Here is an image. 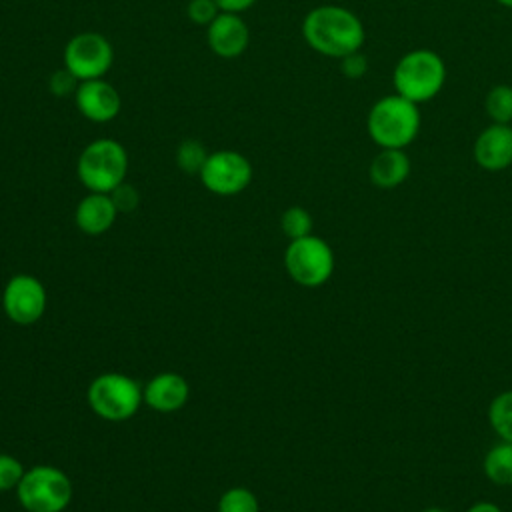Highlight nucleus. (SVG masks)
<instances>
[{
	"label": "nucleus",
	"instance_id": "f3484780",
	"mask_svg": "<svg viewBox=\"0 0 512 512\" xmlns=\"http://www.w3.org/2000/svg\"><path fill=\"white\" fill-rule=\"evenodd\" d=\"M482 470L492 484L512 486V442L494 444L482 460Z\"/></svg>",
	"mask_w": 512,
	"mask_h": 512
},
{
	"label": "nucleus",
	"instance_id": "7c9ffc66",
	"mask_svg": "<svg viewBox=\"0 0 512 512\" xmlns=\"http://www.w3.org/2000/svg\"><path fill=\"white\" fill-rule=\"evenodd\" d=\"M422 512H446V510H442V508H436V506H432V508H424Z\"/></svg>",
	"mask_w": 512,
	"mask_h": 512
},
{
	"label": "nucleus",
	"instance_id": "412c9836",
	"mask_svg": "<svg viewBox=\"0 0 512 512\" xmlns=\"http://www.w3.org/2000/svg\"><path fill=\"white\" fill-rule=\"evenodd\" d=\"M280 226H282V232L290 240L304 238V236L312 234V216L302 206H290L288 210H284V214L280 218Z\"/></svg>",
	"mask_w": 512,
	"mask_h": 512
},
{
	"label": "nucleus",
	"instance_id": "f8f14e48",
	"mask_svg": "<svg viewBox=\"0 0 512 512\" xmlns=\"http://www.w3.org/2000/svg\"><path fill=\"white\" fill-rule=\"evenodd\" d=\"M474 160L488 172H500L512 164V126L490 124L486 126L472 148Z\"/></svg>",
	"mask_w": 512,
	"mask_h": 512
},
{
	"label": "nucleus",
	"instance_id": "39448f33",
	"mask_svg": "<svg viewBox=\"0 0 512 512\" xmlns=\"http://www.w3.org/2000/svg\"><path fill=\"white\" fill-rule=\"evenodd\" d=\"M16 496L28 512H62L72 500V482L60 468L42 464L24 472Z\"/></svg>",
	"mask_w": 512,
	"mask_h": 512
},
{
	"label": "nucleus",
	"instance_id": "6ab92c4d",
	"mask_svg": "<svg viewBox=\"0 0 512 512\" xmlns=\"http://www.w3.org/2000/svg\"><path fill=\"white\" fill-rule=\"evenodd\" d=\"M484 108L488 118L494 124H510L512 122V86L508 84L492 86L484 98Z\"/></svg>",
	"mask_w": 512,
	"mask_h": 512
},
{
	"label": "nucleus",
	"instance_id": "a211bd4d",
	"mask_svg": "<svg viewBox=\"0 0 512 512\" xmlns=\"http://www.w3.org/2000/svg\"><path fill=\"white\" fill-rule=\"evenodd\" d=\"M488 424L504 442H512V390L496 394L488 406Z\"/></svg>",
	"mask_w": 512,
	"mask_h": 512
},
{
	"label": "nucleus",
	"instance_id": "423d86ee",
	"mask_svg": "<svg viewBox=\"0 0 512 512\" xmlns=\"http://www.w3.org/2000/svg\"><path fill=\"white\" fill-rule=\"evenodd\" d=\"M144 402L136 380L120 372H104L88 386V404L104 420L122 422L132 418Z\"/></svg>",
	"mask_w": 512,
	"mask_h": 512
},
{
	"label": "nucleus",
	"instance_id": "4468645a",
	"mask_svg": "<svg viewBox=\"0 0 512 512\" xmlns=\"http://www.w3.org/2000/svg\"><path fill=\"white\" fill-rule=\"evenodd\" d=\"M190 388L184 376L176 372H160L156 374L142 390L144 402L156 412H176L188 400Z\"/></svg>",
	"mask_w": 512,
	"mask_h": 512
},
{
	"label": "nucleus",
	"instance_id": "4be33fe9",
	"mask_svg": "<svg viewBox=\"0 0 512 512\" xmlns=\"http://www.w3.org/2000/svg\"><path fill=\"white\" fill-rule=\"evenodd\" d=\"M206 158L208 152L198 140H184L176 150V164L188 174H200Z\"/></svg>",
	"mask_w": 512,
	"mask_h": 512
},
{
	"label": "nucleus",
	"instance_id": "c85d7f7f",
	"mask_svg": "<svg viewBox=\"0 0 512 512\" xmlns=\"http://www.w3.org/2000/svg\"><path fill=\"white\" fill-rule=\"evenodd\" d=\"M466 512H502V510H500V506H496V504L490 502V500H480V502L470 504Z\"/></svg>",
	"mask_w": 512,
	"mask_h": 512
},
{
	"label": "nucleus",
	"instance_id": "dca6fc26",
	"mask_svg": "<svg viewBox=\"0 0 512 512\" xmlns=\"http://www.w3.org/2000/svg\"><path fill=\"white\" fill-rule=\"evenodd\" d=\"M410 168V158L402 148H380L368 166V176L376 188L392 190L406 182Z\"/></svg>",
	"mask_w": 512,
	"mask_h": 512
},
{
	"label": "nucleus",
	"instance_id": "bb28decb",
	"mask_svg": "<svg viewBox=\"0 0 512 512\" xmlns=\"http://www.w3.org/2000/svg\"><path fill=\"white\" fill-rule=\"evenodd\" d=\"M110 198H112L118 212H132L138 206V192H136L134 186H130L126 182L116 186L110 192Z\"/></svg>",
	"mask_w": 512,
	"mask_h": 512
},
{
	"label": "nucleus",
	"instance_id": "c756f323",
	"mask_svg": "<svg viewBox=\"0 0 512 512\" xmlns=\"http://www.w3.org/2000/svg\"><path fill=\"white\" fill-rule=\"evenodd\" d=\"M500 6H506V8H512V0H496Z\"/></svg>",
	"mask_w": 512,
	"mask_h": 512
},
{
	"label": "nucleus",
	"instance_id": "f257e3e1",
	"mask_svg": "<svg viewBox=\"0 0 512 512\" xmlns=\"http://www.w3.org/2000/svg\"><path fill=\"white\" fill-rule=\"evenodd\" d=\"M302 36L318 54L340 60L362 48L366 32L354 12L342 6L324 4L304 16Z\"/></svg>",
	"mask_w": 512,
	"mask_h": 512
},
{
	"label": "nucleus",
	"instance_id": "ddd939ff",
	"mask_svg": "<svg viewBox=\"0 0 512 512\" xmlns=\"http://www.w3.org/2000/svg\"><path fill=\"white\" fill-rule=\"evenodd\" d=\"M250 32L246 22L234 12H220L208 24V46L222 58H236L248 48Z\"/></svg>",
	"mask_w": 512,
	"mask_h": 512
},
{
	"label": "nucleus",
	"instance_id": "6e6552de",
	"mask_svg": "<svg viewBox=\"0 0 512 512\" xmlns=\"http://www.w3.org/2000/svg\"><path fill=\"white\" fill-rule=\"evenodd\" d=\"M114 60L110 42L98 32H80L64 48V68L80 82L102 78Z\"/></svg>",
	"mask_w": 512,
	"mask_h": 512
},
{
	"label": "nucleus",
	"instance_id": "7ed1b4c3",
	"mask_svg": "<svg viewBox=\"0 0 512 512\" xmlns=\"http://www.w3.org/2000/svg\"><path fill=\"white\" fill-rule=\"evenodd\" d=\"M446 82V64L444 60L428 50L416 48L406 52L394 66L392 84L396 94L404 96L414 104L432 100Z\"/></svg>",
	"mask_w": 512,
	"mask_h": 512
},
{
	"label": "nucleus",
	"instance_id": "1a4fd4ad",
	"mask_svg": "<svg viewBox=\"0 0 512 512\" xmlns=\"http://www.w3.org/2000/svg\"><path fill=\"white\" fill-rule=\"evenodd\" d=\"M202 184L218 196H234L252 180V166L246 156L234 150H218L208 154L202 170Z\"/></svg>",
	"mask_w": 512,
	"mask_h": 512
},
{
	"label": "nucleus",
	"instance_id": "f03ea898",
	"mask_svg": "<svg viewBox=\"0 0 512 512\" xmlns=\"http://www.w3.org/2000/svg\"><path fill=\"white\" fill-rule=\"evenodd\" d=\"M368 134L380 148H406L420 130L418 104L400 94H390L374 102L368 112Z\"/></svg>",
	"mask_w": 512,
	"mask_h": 512
},
{
	"label": "nucleus",
	"instance_id": "2eb2a0df",
	"mask_svg": "<svg viewBox=\"0 0 512 512\" xmlns=\"http://www.w3.org/2000/svg\"><path fill=\"white\" fill-rule=\"evenodd\" d=\"M118 210L110 198V194L90 192L76 206V226L88 236H100L114 224Z\"/></svg>",
	"mask_w": 512,
	"mask_h": 512
},
{
	"label": "nucleus",
	"instance_id": "b1692460",
	"mask_svg": "<svg viewBox=\"0 0 512 512\" xmlns=\"http://www.w3.org/2000/svg\"><path fill=\"white\" fill-rule=\"evenodd\" d=\"M218 4L214 0H190L188 2V18L194 24H210L220 12H218Z\"/></svg>",
	"mask_w": 512,
	"mask_h": 512
},
{
	"label": "nucleus",
	"instance_id": "0eeeda50",
	"mask_svg": "<svg viewBox=\"0 0 512 512\" xmlns=\"http://www.w3.org/2000/svg\"><path fill=\"white\" fill-rule=\"evenodd\" d=\"M334 264L336 260L330 244L314 234L290 240L284 254L288 276L304 288L326 284L334 272Z\"/></svg>",
	"mask_w": 512,
	"mask_h": 512
},
{
	"label": "nucleus",
	"instance_id": "393cba45",
	"mask_svg": "<svg viewBox=\"0 0 512 512\" xmlns=\"http://www.w3.org/2000/svg\"><path fill=\"white\" fill-rule=\"evenodd\" d=\"M48 88H50V92H52L54 96L66 98V96H70L72 92H76V88H78V78H76L70 70L62 68V70H58V72H54V74L50 76Z\"/></svg>",
	"mask_w": 512,
	"mask_h": 512
},
{
	"label": "nucleus",
	"instance_id": "5701e85b",
	"mask_svg": "<svg viewBox=\"0 0 512 512\" xmlns=\"http://www.w3.org/2000/svg\"><path fill=\"white\" fill-rule=\"evenodd\" d=\"M24 472L26 470H24L22 462L16 456L0 454V492L16 490Z\"/></svg>",
	"mask_w": 512,
	"mask_h": 512
},
{
	"label": "nucleus",
	"instance_id": "9d476101",
	"mask_svg": "<svg viewBox=\"0 0 512 512\" xmlns=\"http://www.w3.org/2000/svg\"><path fill=\"white\" fill-rule=\"evenodd\" d=\"M4 314L20 326L34 324L46 310V290L36 276L16 274L12 276L2 292Z\"/></svg>",
	"mask_w": 512,
	"mask_h": 512
},
{
	"label": "nucleus",
	"instance_id": "9b49d317",
	"mask_svg": "<svg viewBox=\"0 0 512 512\" xmlns=\"http://www.w3.org/2000/svg\"><path fill=\"white\" fill-rule=\"evenodd\" d=\"M74 98L80 114L92 122H110L118 116L122 104L118 90L100 78L82 80Z\"/></svg>",
	"mask_w": 512,
	"mask_h": 512
},
{
	"label": "nucleus",
	"instance_id": "aec40b11",
	"mask_svg": "<svg viewBox=\"0 0 512 512\" xmlns=\"http://www.w3.org/2000/svg\"><path fill=\"white\" fill-rule=\"evenodd\" d=\"M218 512H260V506L254 492L244 486H234L220 496Z\"/></svg>",
	"mask_w": 512,
	"mask_h": 512
},
{
	"label": "nucleus",
	"instance_id": "a878e982",
	"mask_svg": "<svg viewBox=\"0 0 512 512\" xmlns=\"http://www.w3.org/2000/svg\"><path fill=\"white\" fill-rule=\"evenodd\" d=\"M340 70L348 80H358L368 72V58L358 50L340 58Z\"/></svg>",
	"mask_w": 512,
	"mask_h": 512
},
{
	"label": "nucleus",
	"instance_id": "20e7f679",
	"mask_svg": "<svg viewBox=\"0 0 512 512\" xmlns=\"http://www.w3.org/2000/svg\"><path fill=\"white\" fill-rule=\"evenodd\" d=\"M78 178L90 192L110 194L126 178L128 154L112 138L90 142L78 158Z\"/></svg>",
	"mask_w": 512,
	"mask_h": 512
},
{
	"label": "nucleus",
	"instance_id": "cd10ccee",
	"mask_svg": "<svg viewBox=\"0 0 512 512\" xmlns=\"http://www.w3.org/2000/svg\"><path fill=\"white\" fill-rule=\"evenodd\" d=\"M214 2L218 4V8H220L222 12H234V14H238V12L246 10V8H250L256 0H214Z\"/></svg>",
	"mask_w": 512,
	"mask_h": 512
}]
</instances>
